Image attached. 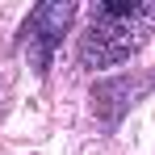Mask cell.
Segmentation results:
<instances>
[{
  "mask_svg": "<svg viewBox=\"0 0 155 155\" xmlns=\"http://www.w3.org/2000/svg\"><path fill=\"white\" fill-rule=\"evenodd\" d=\"M71 17H76V4L71 0H51V4H38L29 13V21H25L21 34L29 42V54H34L38 71L51 67V54H54V46H59V38H63V29H67Z\"/></svg>",
  "mask_w": 155,
  "mask_h": 155,
  "instance_id": "7a4b0ae2",
  "label": "cell"
},
{
  "mask_svg": "<svg viewBox=\"0 0 155 155\" xmlns=\"http://www.w3.org/2000/svg\"><path fill=\"white\" fill-rule=\"evenodd\" d=\"M155 29V4H97L92 25L80 38V63L84 67H117L147 42Z\"/></svg>",
  "mask_w": 155,
  "mask_h": 155,
  "instance_id": "6da1fadb",
  "label": "cell"
},
{
  "mask_svg": "<svg viewBox=\"0 0 155 155\" xmlns=\"http://www.w3.org/2000/svg\"><path fill=\"white\" fill-rule=\"evenodd\" d=\"M143 88H147V84H130L126 76L105 80V84L92 88V105H97V113H101L105 122H117L130 105H134V92H143Z\"/></svg>",
  "mask_w": 155,
  "mask_h": 155,
  "instance_id": "3957f363",
  "label": "cell"
}]
</instances>
